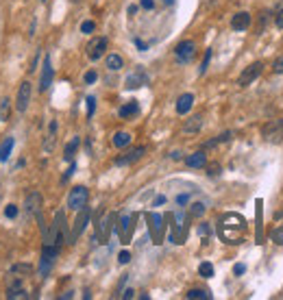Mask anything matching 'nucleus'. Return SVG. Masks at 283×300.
I'll return each mask as SVG.
<instances>
[{"instance_id": "f257e3e1", "label": "nucleus", "mask_w": 283, "mask_h": 300, "mask_svg": "<svg viewBox=\"0 0 283 300\" xmlns=\"http://www.w3.org/2000/svg\"><path fill=\"white\" fill-rule=\"evenodd\" d=\"M246 235V220L237 214H227L220 217V237L227 244H239Z\"/></svg>"}, {"instance_id": "f03ea898", "label": "nucleus", "mask_w": 283, "mask_h": 300, "mask_svg": "<svg viewBox=\"0 0 283 300\" xmlns=\"http://www.w3.org/2000/svg\"><path fill=\"white\" fill-rule=\"evenodd\" d=\"M261 135L268 144H281L283 141V120L277 118V120H270V122L264 124L261 129Z\"/></svg>"}, {"instance_id": "7ed1b4c3", "label": "nucleus", "mask_w": 283, "mask_h": 300, "mask_svg": "<svg viewBox=\"0 0 283 300\" xmlns=\"http://www.w3.org/2000/svg\"><path fill=\"white\" fill-rule=\"evenodd\" d=\"M59 257V246H52V244H44L42 250V259H40V276H46L50 268L54 265V259Z\"/></svg>"}, {"instance_id": "20e7f679", "label": "nucleus", "mask_w": 283, "mask_h": 300, "mask_svg": "<svg viewBox=\"0 0 283 300\" xmlns=\"http://www.w3.org/2000/svg\"><path fill=\"white\" fill-rule=\"evenodd\" d=\"M87 198H90L87 187H83V185H76L72 192H70V196H68V207L72 211H79V209H83V207H87Z\"/></svg>"}, {"instance_id": "39448f33", "label": "nucleus", "mask_w": 283, "mask_h": 300, "mask_svg": "<svg viewBox=\"0 0 283 300\" xmlns=\"http://www.w3.org/2000/svg\"><path fill=\"white\" fill-rule=\"evenodd\" d=\"M261 70H264V63H261V61H255V63L246 65V68H244V72L239 74L237 85H239V87H248V85L253 83V81L261 74Z\"/></svg>"}, {"instance_id": "423d86ee", "label": "nucleus", "mask_w": 283, "mask_h": 300, "mask_svg": "<svg viewBox=\"0 0 283 300\" xmlns=\"http://www.w3.org/2000/svg\"><path fill=\"white\" fill-rule=\"evenodd\" d=\"M31 83L29 81H24V83L20 85L18 89V98H15V109H18L20 113H24L26 109H29V102H31Z\"/></svg>"}, {"instance_id": "0eeeda50", "label": "nucleus", "mask_w": 283, "mask_h": 300, "mask_svg": "<svg viewBox=\"0 0 283 300\" xmlns=\"http://www.w3.org/2000/svg\"><path fill=\"white\" fill-rule=\"evenodd\" d=\"M107 37H94V40L90 42V46H87V57L92 59V61H96V59H100L102 54L107 50Z\"/></svg>"}, {"instance_id": "6e6552de", "label": "nucleus", "mask_w": 283, "mask_h": 300, "mask_svg": "<svg viewBox=\"0 0 283 300\" xmlns=\"http://www.w3.org/2000/svg\"><path fill=\"white\" fill-rule=\"evenodd\" d=\"M174 54H177V59L181 63L192 61L194 54H196V43L194 42H181L177 48H174Z\"/></svg>"}, {"instance_id": "1a4fd4ad", "label": "nucleus", "mask_w": 283, "mask_h": 300, "mask_svg": "<svg viewBox=\"0 0 283 300\" xmlns=\"http://www.w3.org/2000/svg\"><path fill=\"white\" fill-rule=\"evenodd\" d=\"M24 211L26 215H40L42 211V194L40 192H31L29 196H26V203H24Z\"/></svg>"}, {"instance_id": "9d476101", "label": "nucleus", "mask_w": 283, "mask_h": 300, "mask_svg": "<svg viewBox=\"0 0 283 300\" xmlns=\"http://www.w3.org/2000/svg\"><path fill=\"white\" fill-rule=\"evenodd\" d=\"M87 222H90V209H87V207H83V209H79V217H76L74 228H72V235H70V239H72V242H76V237H79L81 233L85 231Z\"/></svg>"}, {"instance_id": "9b49d317", "label": "nucleus", "mask_w": 283, "mask_h": 300, "mask_svg": "<svg viewBox=\"0 0 283 300\" xmlns=\"http://www.w3.org/2000/svg\"><path fill=\"white\" fill-rule=\"evenodd\" d=\"M52 76H54V70H52V63H50V57L44 59V68H42V76H40V91H46L52 83Z\"/></svg>"}, {"instance_id": "f8f14e48", "label": "nucleus", "mask_w": 283, "mask_h": 300, "mask_svg": "<svg viewBox=\"0 0 283 300\" xmlns=\"http://www.w3.org/2000/svg\"><path fill=\"white\" fill-rule=\"evenodd\" d=\"M148 222H150V235L155 239V244H161L163 237V217L159 214H148Z\"/></svg>"}, {"instance_id": "ddd939ff", "label": "nucleus", "mask_w": 283, "mask_h": 300, "mask_svg": "<svg viewBox=\"0 0 283 300\" xmlns=\"http://www.w3.org/2000/svg\"><path fill=\"white\" fill-rule=\"evenodd\" d=\"M118 231H120V237H122V242L127 244L129 239H131V233H133V215H131V214H124L122 217H120Z\"/></svg>"}, {"instance_id": "4468645a", "label": "nucleus", "mask_w": 283, "mask_h": 300, "mask_svg": "<svg viewBox=\"0 0 283 300\" xmlns=\"http://www.w3.org/2000/svg\"><path fill=\"white\" fill-rule=\"evenodd\" d=\"M144 152H146V148H144V146H140V148H135V150H129L127 155L118 157V159H116V166H129V163H135V161H140L142 157H144Z\"/></svg>"}, {"instance_id": "2eb2a0df", "label": "nucleus", "mask_w": 283, "mask_h": 300, "mask_svg": "<svg viewBox=\"0 0 283 300\" xmlns=\"http://www.w3.org/2000/svg\"><path fill=\"white\" fill-rule=\"evenodd\" d=\"M231 26H233V31H246L250 26V13H246V11L236 13L231 20Z\"/></svg>"}, {"instance_id": "dca6fc26", "label": "nucleus", "mask_w": 283, "mask_h": 300, "mask_svg": "<svg viewBox=\"0 0 283 300\" xmlns=\"http://www.w3.org/2000/svg\"><path fill=\"white\" fill-rule=\"evenodd\" d=\"M7 298H9V300H22V298H26V290L22 287L20 281H15V283H11V285H9Z\"/></svg>"}, {"instance_id": "f3484780", "label": "nucleus", "mask_w": 283, "mask_h": 300, "mask_svg": "<svg viewBox=\"0 0 283 300\" xmlns=\"http://www.w3.org/2000/svg\"><path fill=\"white\" fill-rule=\"evenodd\" d=\"M146 81H148V79H146V74L142 72V70H135V72L127 79V87H129V89H135V87L146 85Z\"/></svg>"}, {"instance_id": "a211bd4d", "label": "nucleus", "mask_w": 283, "mask_h": 300, "mask_svg": "<svg viewBox=\"0 0 283 300\" xmlns=\"http://www.w3.org/2000/svg\"><path fill=\"white\" fill-rule=\"evenodd\" d=\"M192 105H194V96H192V94H183V96L177 100V113L185 116V113L192 109Z\"/></svg>"}, {"instance_id": "6ab92c4d", "label": "nucleus", "mask_w": 283, "mask_h": 300, "mask_svg": "<svg viewBox=\"0 0 283 300\" xmlns=\"http://www.w3.org/2000/svg\"><path fill=\"white\" fill-rule=\"evenodd\" d=\"M185 163H188L189 168H203L205 163H207V155H205V150H198V152H194V155H189L188 159H185Z\"/></svg>"}, {"instance_id": "aec40b11", "label": "nucleus", "mask_w": 283, "mask_h": 300, "mask_svg": "<svg viewBox=\"0 0 283 300\" xmlns=\"http://www.w3.org/2000/svg\"><path fill=\"white\" fill-rule=\"evenodd\" d=\"M13 144H15V139L13 137H7L0 144V163H4L11 157V150H13Z\"/></svg>"}, {"instance_id": "412c9836", "label": "nucleus", "mask_w": 283, "mask_h": 300, "mask_svg": "<svg viewBox=\"0 0 283 300\" xmlns=\"http://www.w3.org/2000/svg\"><path fill=\"white\" fill-rule=\"evenodd\" d=\"M54 133H57V122H50L48 127V135H46V141H44V152H50L52 146H54Z\"/></svg>"}, {"instance_id": "4be33fe9", "label": "nucleus", "mask_w": 283, "mask_h": 300, "mask_svg": "<svg viewBox=\"0 0 283 300\" xmlns=\"http://www.w3.org/2000/svg\"><path fill=\"white\" fill-rule=\"evenodd\" d=\"M140 113V107H138V102H129V105H124V107H120V111H118V116L120 118H131V116H138Z\"/></svg>"}, {"instance_id": "5701e85b", "label": "nucleus", "mask_w": 283, "mask_h": 300, "mask_svg": "<svg viewBox=\"0 0 283 300\" xmlns=\"http://www.w3.org/2000/svg\"><path fill=\"white\" fill-rule=\"evenodd\" d=\"M200 124H203V118H200V116H194V118H189L188 122L183 124V130H185V133H196V130L200 129Z\"/></svg>"}, {"instance_id": "b1692460", "label": "nucleus", "mask_w": 283, "mask_h": 300, "mask_svg": "<svg viewBox=\"0 0 283 300\" xmlns=\"http://www.w3.org/2000/svg\"><path fill=\"white\" fill-rule=\"evenodd\" d=\"M79 150V137H74V139H70V144L65 146V150H63V159L65 161H72L74 159V152Z\"/></svg>"}, {"instance_id": "393cba45", "label": "nucleus", "mask_w": 283, "mask_h": 300, "mask_svg": "<svg viewBox=\"0 0 283 300\" xmlns=\"http://www.w3.org/2000/svg\"><path fill=\"white\" fill-rule=\"evenodd\" d=\"M129 144H131V135L129 133L120 130V133L113 135V146H116V148H124V146H129Z\"/></svg>"}, {"instance_id": "a878e982", "label": "nucleus", "mask_w": 283, "mask_h": 300, "mask_svg": "<svg viewBox=\"0 0 283 300\" xmlns=\"http://www.w3.org/2000/svg\"><path fill=\"white\" fill-rule=\"evenodd\" d=\"M122 65H124V61H122L120 54H109V57H107V68L111 70V72H118Z\"/></svg>"}, {"instance_id": "bb28decb", "label": "nucleus", "mask_w": 283, "mask_h": 300, "mask_svg": "<svg viewBox=\"0 0 283 300\" xmlns=\"http://www.w3.org/2000/svg\"><path fill=\"white\" fill-rule=\"evenodd\" d=\"M9 113H11V100L9 98H2L0 100V122H7Z\"/></svg>"}, {"instance_id": "cd10ccee", "label": "nucleus", "mask_w": 283, "mask_h": 300, "mask_svg": "<svg viewBox=\"0 0 283 300\" xmlns=\"http://www.w3.org/2000/svg\"><path fill=\"white\" fill-rule=\"evenodd\" d=\"M185 296H188V300H209L211 298L209 292H205V290H189Z\"/></svg>"}, {"instance_id": "c85d7f7f", "label": "nucleus", "mask_w": 283, "mask_h": 300, "mask_svg": "<svg viewBox=\"0 0 283 300\" xmlns=\"http://www.w3.org/2000/svg\"><path fill=\"white\" fill-rule=\"evenodd\" d=\"M198 274L203 276V279H211V276H214V265H211L209 261L200 263V265H198Z\"/></svg>"}, {"instance_id": "c756f323", "label": "nucleus", "mask_w": 283, "mask_h": 300, "mask_svg": "<svg viewBox=\"0 0 283 300\" xmlns=\"http://www.w3.org/2000/svg\"><path fill=\"white\" fill-rule=\"evenodd\" d=\"M31 272H33V268L26 265V263H18V265L11 268V274H31Z\"/></svg>"}, {"instance_id": "7c9ffc66", "label": "nucleus", "mask_w": 283, "mask_h": 300, "mask_svg": "<svg viewBox=\"0 0 283 300\" xmlns=\"http://www.w3.org/2000/svg\"><path fill=\"white\" fill-rule=\"evenodd\" d=\"M229 139H231V133H229V130H227V133H222V135H218V137H216V139H211V141H207V148H211V146H216V144H222V141H229Z\"/></svg>"}, {"instance_id": "2f4dec72", "label": "nucleus", "mask_w": 283, "mask_h": 300, "mask_svg": "<svg viewBox=\"0 0 283 300\" xmlns=\"http://www.w3.org/2000/svg\"><path fill=\"white\" fill-rule=\"evenodd\" d=\"M87 118H92L94 116V109H96V98L94 96H87Z\"/></svg>"}, {"instance_id": "473e14b6", "label": "nucleus", "mask_w": 283, "mask_h": 300, "mask_svg": "<svg viewBox=\"0 0 283 300\" xmlns=\"http://www.w3.org/2000/svg\"><path fill=\"white\" fill-rule=\"evenodd\" d=\"M272 239H275L277 244H283V224H281L279 228H275V231H272Z\"/></svg>"}, {"instance_id": "72a5a7b5", "label": "nucleus", "mask_w": 283, "mask_h": 300, "mask_svg": "<svg viewBox=\"0 0 283 300\" xmlns=\"http://www.w3.org/2000/svg\"><path fill=\"white\" fill-rule=\"evenodd\" d=\"M4 215L11 217V220H13V217H18V207H15V205H9L7 209H4Z\"/></svg>"}, {"instance_id": "f704fd0d", "label": "nucleus", "mask_w": 283, "mask_h": 300, "mask_svg": "<svg viewBox=\"0 0 283 300\" xmlns=\"http://www.w3.org/2000/svg\"><path fill=\"white\" fill-rule=\"evenodd\" d=\"M96 29V24L92 20H87V22H83V24H81V33H92Z\"/></svg>"}, {"instance_id": "c9c22d12", "label": "nucleus", "mask_w": 283, "mask_h": 300, "mask_svg": "<svg viewBox=\"0 0 283 300\" xmlns=\"http://www.w3.org/2000/svg\"><path fill=\"white\" fill-rule=\"evenodd\" d=\"M209 59H211V50H207V52H205V59H203V63H200V74H205L207 65H209Z\"/></svg>"}, {"instance_id": "e433bc0d", "label": "nucleus", "mask_w": 283, "mask_h": 300, "mask_svg": "<svg viewBox=\"0 0 283 300\" xmlns=\"http://www.w3.org/2000/svg\"><path fill=\"white\" fill-rule=\"evenodd\" d=\"M275 24H277V29H283V9H279L275 13Z\"/></svg>"}, {"instance_id": "4c0bfd02", "label": "nucleus", "mask_w": 283, "mask_h": 300, "mask_svg": "<svg viewBox=\"0 0 283 300\" xmlns=\"http://www.w3.org/2000/svg\"><path fill=\"white\" fill-rule=\"evenodd\" d=\"M272 70H275V74H283V57H279L272 65Z\"/></svg>"}, {"instance_id": "58836bf2", "label": "nucleus", "mask_w": 283, "mask_h": 300, "mask_svg": "<svg viewBox=\"0 0 283 300\" xmlns=\"http://www.w3.org/2000/svg\"><path fill=\"white\" fill-rule=\"evenodd\" d=\"M205 211V205H200V203H194L192 205V215H200Z\"/></svg>"}, {"instance_id": "ea45409f", "label": "nucleus", "mask_w": 283, "mask_h": 300, "mask_svg": "<svg viewBox=\"0 0 283 300\" xmlns=\"http://www.w3.org/2000/svg\"><path fill=\"white\" fill-rule=\"evenodd\" d=\"M96 79H98V74L94 72V70H92V72H87V74H85V83H87V85L96 83Z\"/></svg>"}, {"instance_id": "a19ab883", "label": "nucleus", "mask_w": 283, "mask_h": 300, "mask_svg": "<svg viewBox=\"0 0 283 300\" xmlns=\"http://www.w3.org/2000/svg\"><path fill=\"white\" fill-rule=\"evenodd\" d=\"M118 261H120V263H129V261H131V253H127V250H122V253L118 255Z\"/></svg>"}, {"instance_id": "79ce46f5", "label": "nucleus", "mask_w": 283, "mask_h": 300, "mask_svg": "<svg viewBox=\"0 0 283 300\" xmlns=\"http://www.w3.org/2000/svg\"><path fill=\"white\" fill-rule=\"evenodd\" d=\"M74 170H76V163H72V166H70V168H68V172H65V174H63V178H61V181H63V183H65V181H68V178H70V176H72V172H74Z\"/></svg>"}, {"instance_id": "37998d69", "label": "nucleus", "mask_w": 283, "mask_h": 300, "mask_svg": "<svg viewBox=\"0 0 283 300\" xmlns=\"http://www.w3.org/2000/svg\"><path fill=\"white\" fill-rule=\"evenodd\" d=\"M244 272H246V265H244V263H237L236 268H233V274H237V276L244 274Z\"/></svg>"}, {"instance_id": "c03bdc74", "label": "nucleus", "mask_w": 283, "mask_h": 300, "mask_svg": "<svg viewBox=\"0 0 283 300\" xmlns=\"http://www.w3.org/2000/svg\"><path fill=\"white\" fill-rule=\"evenodd\" d=\"M142 7H144V9H152V7H155V2H152V0H142Z\"/></svg>"}, {"instance_id": "a18cd8bd", "label": "nucleus", "mask_w": 283, "mask_h": 300, "mask_svg": "<svg viewBox=\"0 0 283 300\" xmlns=\"http://www.w3.org/2000/svg\"><path fill=\"white\" fill-rule=\"evenodd\" d=\"M177 203H179V205H185V203H188V194L179 196V198H177Z\"/></svg>"}, {"instance_id": "49530a36", "label": "nucleus", "mask_w": 283, "mask_h": 300, "mask_svg": "<svg viewBox=\"0 0 283 300\" xmlns=\"http://www.w3.org/2000/svg\"><path fill=\"white\" fill-rule=\"evenodd\" d=\"M133 294H135L133 290H127V292H124V294H122V298H133Z\"/></svg>"}, {"instance_id": "de8ad7c7", "label": "nucleus", "mask_w": 283, "mask_h": 300, "mask_svg": "<svg viewBox=\"0 0 283 300\" xmlns=\"http://www.w3.org/2000/svg\"><path fill=\"white\" fill-rule=\"evenodd\" d=\"M135 46L142 48V50H146V43H144V42H140V40H135Z\"/></svg>"}, {"instance_id": "09e8293b", "label": "nucleus", "mask_w": 283, "mask_h": 300, "mask_svg": "<svg viewBox=\"0 0 283 300\" xmlns=\"http://www.w3.org/2000/svg\"><path fill=\"white\" fill-rule=\"evenodd\" d=\"M161 203H166V198H163V196H157V200H155V205H161Z\"/></svg>"}, {"instance_id": "8fccbe9b", "label": "nucleus", "mask_w": 283, "mask_h": 300, "mask_svg": "<svg viewBox=\"0 0 283 300\" xmlns=\"http://www.w3.org/2000/svg\"><path fill=\"white\" fill-rule=\"evenodd\" d=\"M163 2H166V4H172V2H174V0H163Z\"/></svg>"}, {"instance_id": "3c124183", "label": "nucleus", "mask_w": 283, "mask_h": 300, "mask_svg": "<svg viewBox=\"0 0 283 300\" xmlns=\"http://www.w3.org/2000/svg\"><path fill=\"white\" fill-rule=\"evenodd\" d=\"M72 2H81V0H72Z\"/></svg>"}]
</instances>
